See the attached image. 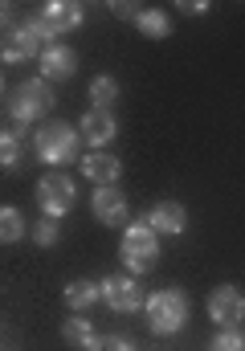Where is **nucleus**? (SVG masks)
Instances as JSON below:
<instances>
[{
    "label": "nucleus",
    "mask_w": 245,
    "mask_h": 351,
    "mask_svg": "<svg viewBox=\"0 0 245 351\" xmlns=\"http://www.w3.org/2000/svg\"><path fill=\"white\" fill-rule=\"evenodd\" d=\"M16 160H21V139L4 135V139H0V164H4V168H12Z\"/></svg>",
    "instance_id": "21"
},
{
    "label": "nucleus",
    "mask_w": 245,
    "mask_h": 351,
    "mask_svg": "<svg viewBox=\"0 0 245 351\" xmlns=\"http://www.w3.org/2000/svg\"><path fill=\"white\" fill-rule=\"evenodd\" d=\"M98 286H102L106 306L119 311V315L139 311V302H143V290H139V282H135L131 274H115V278H106V282H98Z\"/></svg>",
    "instance_id": "7"
},
{
    "label": "nucleus",
    "mask_w": 245,
    "mask_h": 351,
    "mask_svg": "<svg viewBox=\"0 0 245 351\" xmlns=\"http://www.w3.org/2000/svg\"><path fill=\"white\" fill-rule=\"evenodd\" d=\"M115 131H119V123H115V114L110 110H98V106H90L86 114H82V139L98 152V147H106L110 139H115Z\"/></svg>",
    "instance_id": "11"
},
{
    "label": "nucleus",
    "mask_w": 245,
    "mask_h": 351,
    "mask_svg": "<svg viewBox=\"0 0 245 351\" xmlns=\"http://www.w3.org/2000/svg\"><path fill=\"white\" fill-rule=\"evenodd\" d=\"M78 25H82V4H74V0H54V4H45L41 16H37L41 37H58V33L78 29Z\"/></svg>",
    "instance_id": "6"
},
{
    "label": "nucleus",
    "mask_w": 245,
    "mask_h": 351,
    "mask_svg": "<svg viewBox=\"0 0 245 351\" xmlns=\"http://www.w3.org/2000/svg\"><path fill=\"white\" fill-rule=\"evenodd\" d=\"M49 106H54V90H49L45 78L21 82V86L12 90V98H8V110H12L16 123H33V119H41Z\"/></svg>",
    "instance_id": "3"
},
{
    "label": "nucleus",
    "mask_w": 245,
    "mask_h": 351,
    "mask_svg": "<svg viewBox=\"0 0 245 351\" xmlns=\"http://www.w3.org/2000/svg\"><path fill=\"white\" fill-rule=\"evenodd\" d=\"M41 62V78L45 82H66V78H74V70H78V53L70 49V45H45V53L37 58Z\"/></svg>",
    "instance_id": "9"
},
{
    "label": "nucleus",
    "mask_w": 245,
    "mask_h": 351,
    "mask_svg": "<svg viewBox=\"0 0 245 351\" xmlns=\"http://www.w3.org/2000/svg\"><path fill=\"white\" fill-rule=\"evenodd\" d=\"M90 351H135V348H131L127 335H106V339H98Z\"/></svg>",
    "instance_id": "22"
},
{
    "label": "nucleus",
    "mask_w": 245,
    "mask_h": 351,
    "mask_svg": "<svg viewBox=\"0 0 245 351\" xmlns=\"http://www.w3.org/2000/svg\"><path fill=\"white\" fill-rule=\"evenodd\" d=\"M180 8H184V12H205V8H209V4H196V0H184V4H180Z\"/></svg>",
    "instance_id": "25"
},
{
    "label": "nucleus",
    "mask_w": 245,
    "mask_h": 351,
    "mask_svg": "<svg viewBox=\"0 0 245 351\" xmlns=\"http://www.w3.org/2000/svg\"><path fill=\"white\" fill-rule=\"evenodd\" d=\"M213 351H245V343H242V331L237 327H225L217 339H213Z\"/></svg>",
    "instance_id": "20"
},
{
    "label": "nucleus",
    "mask_w": 245,
    "mask_h": 351,
    "mask_svg": "<svg viewBox=\"0 0 245 351\" xmlns=\"http://www.w3.org/2000/svg\"><path fill=\"white\" fill-rule=\"evenodd\" d=\"M21 237H25V217L4 204V208H0V241L12 245V241H21Z\"/></svg>",
    "instance_id": "17"
},
{
    "label": "nucleus",
    "mask_w": 245,
    "mask_h": 351,
    "mask_svg": "<svg viewBox=\"0 0 245 351\" xmlns=\"http://www.w3.org/2000/svg\"><path fill=\"white\" fill-rule=\"evenodd\" d=\"M33 147H37V156H41L45 164H70V160L78 156V135H74V127H66V123H49V127L37 131Z\"/></svg>",
    "instance_id": "4"
},
{
    "label": "nucleus",
    "mask_w": 245,
    "mask_h": 351,
    "mask_svg": "<svg viewBox=\"0 0 245 351\" xmlns=\"http://www.w3.org/2000/svg\"><path fill=\"white\" fill-rule=\"evenodd\" d=\"M82 172H86V180H94L98 188H110V184L119 180V172H123V164H119L115 156H106V152L98 147V152L82 156Z\"/></svg>",
    "instance_id": "12"
},
{
    "label": "nucleus",
    "mask_w": 245,
    "mask_h": 351,
    "mask_svg": "<svg viewBox=\"0 0 245 351\" xmlns=\"http://www.w3.org/2000/svg\"><path fill=\"white\" fill-rule=\"evenodd\" d=\"M33 237H37V245H58V225L54 221H37Z\"/></svg>",
    "instance_id": "23"
},
{
    "label": "nucleus",
    "mask_w": 245,
    "mask_h": 351,
    "mask_svg": "<svg viewBox=\"0 0 245 351\" xmlns=\"http://www.w3.org/2000/svg\"><path fill=\"white\" fill-rule=\"evenodd\" d=\"M135 29H139L143 37L160 41V37H167V33H172V21H167V12H163V8H139Z\"/></svg>",
    "instance_id": "15"
},
{
    "label": "nucleus",
    "mask_w": 245,
    "mask_h": 351,
    "mask_svg": "<svg viewBox=\"0 0 245 351\" xmlns=\"http://www.w3.org/2000/svg\"><path fill=\"white\" fill-rule=\"evenodd\" d=\"M62 335H66V343H78V348H94L98 343V335H94V327L86 319H66Z\"/></svg>",
    "instance_id": "18"
},
{
    "label": "nucleus",
    "mask_w": 245,
    "mask_h": 351,
    "mask_svg": "<svg viewBox=\"0 0 245 351\" xmlns=\"http://www.w3.org/2000/svg\"><path fill=\"white\" fill-rule=\"evenodd\" d=\"M45 37H41V29H37V21L33 25H21L8 41H4V62H25V58H41L45 53V45H41Z\"/></svg>",
    "instance_id": "10"
},
{
    "label": "nucleus",
    "mask_w": 245,
    "mask_h": 351,
    "mask_svg": "<svg viewBox=\"0 0 245 351\" xmlns=\"http://www.w3.org/2000/svg\"><path fill=\"white\" fill-rule=\"evenodd\" d=\"M94 217L102 225H123L127 221V196L119 188H98L94 192Z\"/></svg>",
    "instance_id": "13"
},
{
    "label": "nucleus",
    "mask_w": 245,
    "mask_h": 351,
    "mask_svg": "<svg viewBox=\"0 0 245 351\" xmlns=\"http://www.w3.org/2000/svg\"><path fill=\"white\" fill-rule=\"evenodd\" d=\"M102 298V286L98 282H86V278H74L70 286H66V302L74 306V311H86V306H94Z\"/></svg>",
    "instance_id": "16"
},
{
    "label": "nucleus",
    "mask_w": 245,
    "mask_h": 351,
    "mask_svg": "<svg viewBox=\"0 0 245 351\" xmlns=\"http://www.w3.org/2000/svg\"><path fill=\"white\" fill-rule=\"evenodd\" d=\"M184 319H188V298H184V290H172V286H167V290H156V294L148 298V323H152L156 335L180 331Z\"/></svg>",
    "instance_id": "2"
},
{
    "label": "nucleus",
    "mask_w": 245,
    "mask_h": 351,
    "mask_svg": "<svg viewBox=\"0 0 245 351\" xmlns=\"http://www.w3.org/2000/svg\"><path fill=\"white\" fill-rule=\"evenodd\" d=\"M74 200H78V192H74V180H70V176H62V172L41 176V184H37V204H41V213H45L49 221L66 217V213L74 208Z\"/></svg>",
    "instance_id": "5"
},
{
    "label": "nucleus",
    "mask_w": 245,
    "mask_h": 351,
    "mask_svg": "<svg viewBox=\"0 0 245 351\" xmlns=\"http://www.w3.org/2000/svg\"><path fill=\"white\" fill-rule=\"evenodd\" d=\"M148 225H152L156 233H184L188 213H184V204H176V200H160V204L148 213Z\"/></svg>",
    "instance_id": "14"
},
{
    "label": "nucleus",
    "mask_w": 245,
    "mask_h": 351,
    "mask_svg": "<svg viewBox=\"0 0 245 351\" xmlns=\"http://www.w3.org/2000/svg\"><path fill=\"white\" fill-rule=\"evenodd\" d=\"M4 135H12V139H21V135H25V123H16V119H12V123L4 127Z\"/></svg>",
    "instance_id": "24"
},
{
    "label": "nucleus",
    "mask_w": 245,
    "mask_h": 351,
    "mask_svg": "<svg viewBox=\"0 0 245 351\" xmlns=\"http://www.w3.org/2000/svg\"><path fill=\"white\" fill-rule=\"evenodd\" d=\"M209 315H213V323H221V327H237L245 315V298L237 286H217L213 294H209Z\"/></svg>",
    "instance_id": "8"
},
{
    "label": "nucleus",
    "mask_w": 245,
    "mask_h": 351,
    "mask_svg": "<svg viewBox=\"0 0 245 351\" xmlns=\"http://www.w3.org/2000/svg\"><path fill=\"white\" fill-rule=\"evenodd\" d=\"M115 94H119V82H115V78H94V82H90V102H94L98 110H106V106L115 102Z\"/></svg>",
    "instance_id": "19"
},
{
    "label": "nucleus",
    "mask_w": 245,
    "mask_h": 351,
    "mask_svg": "<svg viewBox=\"0 0 245 351\" xmlns=\"http://www.w3.org/2000/svg\"><path fill=\"white\" fill-rule=\"evenodd\" d=\"M119 254H123V265H127L131 274H148V269H156V258H160L156 229H152L148 221L131 225V229L123 233V245H119Z\"/></svg>",
    "instance_id": "1"
}]
</instances>
